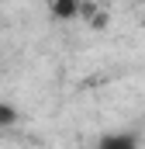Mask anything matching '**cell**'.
<instances>
[{
    "label": "cell",
    "instance_id": "cell-3",
    "mask_svg": "<svg viewBox=\"0 0 145 149\" xmlns=\"http://www.w3.org/2000/svg\"><path fill=\"white\" fill-rule=\"evenodd\" d=\"M76 3H79V0H76Z\"/></svg>",
    "mask_w": 145,
    "mask_h": 149
},
{
    "label": "cell",
    "instance_id": "cell-1",
    "mask_svg": "<svg viewBox=\"0 0 145 149\" xmlns=\"http://www.w3.org/2000/svg\"><path fill=\"white\" fill-rule=\"evenodd\" d=\"M93 149H138V135L135 132H114V135H104Z\"/></svg>",
    "mask_w": 145,
    "mask_h": 149
},
{
    "label": "cell",
    "instance_id": "cell-2",
    "mask_svg": "<svg viewBox=\"0 0 145 149\" xmlns=\"http://www.w3.org/2000/svg\"><path fill=\"white\" fill-rule=\"evenodd\" d=\"M14 121H17V111L10 104H0V128H10Z\"/></svg>",
    "mask_w": 145,
    "mask_h": 149
}]
</instances>
